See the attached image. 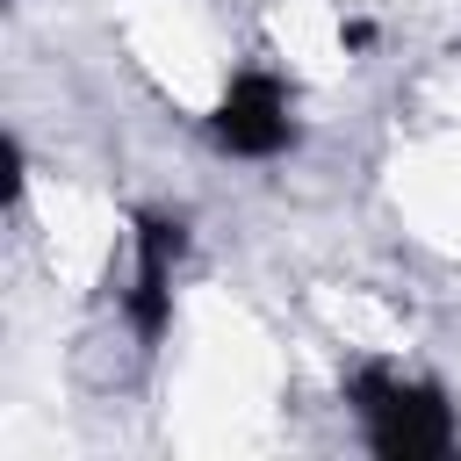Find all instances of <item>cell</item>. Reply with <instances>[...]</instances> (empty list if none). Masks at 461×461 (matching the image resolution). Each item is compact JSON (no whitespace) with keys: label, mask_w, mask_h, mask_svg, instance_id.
I'll return each mask as SVG.
<instances>
[{"label":"cell","mask_w":461,"mask_h":461,"mask_svg":"<svg viewBox=\"0 0 461 461\" xmlns=\"http://www.w3.org/2000/svg\"><path fill=\"white\" fill-rule=\"evenodd\" d=\"M209 137H216V151H230V158H245V166L288 158L295 137H303L288 79L267 72V65H238L230 86H223V101H216V115H209Z\"/></svg>","instance_id":"obj_3"},{"label":"cell","mask_w":461,"mask_h":461,"mask_svg":"<svg viewBox=\"0 0 461 461\" xmlns=\"http://www.w3.org/2000/svg\"><path fill=\"white\" fill-rule=\"evenodd\" d=\"M346 403H353V425H360L367 454H382V461H439V454L461 447V411L432 375L353 367Z\"/></svg>","instance_id":"obj_1"},{"label":"cell","mask_w":461,"mask_h":461,"mask_svg":"<svg viewBox=\"0 0 461 461\" xmlns=\"http://www.w3.org/2000/svg\"><path fill=\"white\" fill-rule=\"evenodd\" d=\"M187 252V216L180 209H137L130 216V259L115 274V310L137 339V353H158L173 331V281Z\"/></svg>","instance_id":"obj_2"}]
</instances>
